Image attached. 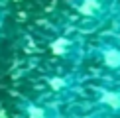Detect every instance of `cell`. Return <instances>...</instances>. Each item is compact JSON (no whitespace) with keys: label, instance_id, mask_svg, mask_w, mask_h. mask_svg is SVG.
I'll return each instance as SVG.
<instances>
[{"label":"cell","instance_id":"7","mask_svg":"<svg viewBox=\"0 0 120 118\" xmlns=\"http://www.w3.org/2000/svg\"><path fill=\"white\" fill-rule=\"evenodd\" d=\"M112 26H114V32L120 33V6L116 8V12H114V16H112Z\"/></svg>","mask_w":120,"mask_h":118},{"label":"cell","instance_id":"2","mask_svg":"<svg viewBox=\"0 0 120 118\" xmlns=\"http://www.w3.org/2000/svg\"><path fill=\"white\" fill-rule=\"evenodd\" d=\"M81 95L104 118H120V81L93 77L83 83Z\"/></svg>","mask_w":120,"mask_h":118},{"label":"cell","instance_id":"6","mask_svg":"<svg viewBox=\"0 0 120 118\" xmlns=\"http://www.w3.org/2000/svg\"><path fill=\"white\" fill-rule=\"evenodd\" d=\"M26 118H59V114L53 106L32 102V104L26 106Z\"/></svg>","mask_w":120,"mask_h":118},{"label":"cell","instance_id":"3","mask_svg":"<svg viewBox=\"0 0 120 118\" xmlns=\"http://www.w3.org/2000/svg\"><path fill=\"white\" fill-rule=\"evenodd\" d=\"M89 55L101 71V77L120 81V33H98L89 45Z\"/></svg>","mask_w":120,"mask_h":118},{"label":"cell","instance_id":"1","mask_svg":"<svg viewBox=\"0 0 120 118\" xmlns=\"http://www.w3.org/2000/svg\"><path fill=\"white\" fill-rule=\"evenodd\" d=\"M71 12V26L77 32H94L104 22L112 20L118 0H67Z\"/></svg>","mask_w":120,"mask_h":118},{"label":"cell","instance_id":"4","mask_svg":"<svg viewBox=\"0 0 120 118\" xmlns=\"http://www.w3.org/2000/svg\"><path fill=\"white\" fill-rule=\"evenodd\" d=\"M49 51L65 63L79 65L87 55V45L83 41V33L73 26H67L49 39Z\"/></svg>","mask_w":120,"mask_h":118},{"label":"cell","instance_id":"5","mask_svg":"<svg viewBox=\"0 0 120 118\" xmlns=\"http://www.w3.org/2000/svg\"><path fill=\"white\" fill-rule=\"evenodd\" d=\"M69 118H104L101 112H97L87 100H75V104L69 110Z\"/></svg>","mask_w":120,"mask_h":118}]
</instances>
